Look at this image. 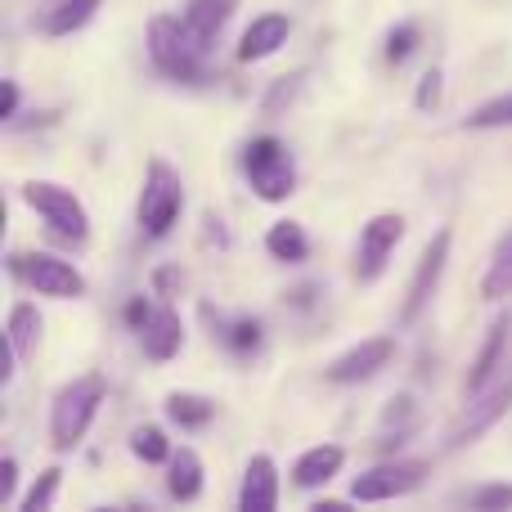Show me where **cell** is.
Masks as SVG:
<instances>
[{"label":"cell","mask_w":512,"mask_h":512,"mask_svg":"<svg viewBox=\"0 0 512 512\" xmlns=\"http://www.w3.org/2000/svg\"><path fill=\"white\" fill-rule=\"evenodd\" d=\"M104 396H108V387H104V378H99V373H86V378L68 382V387L54 396V405H50V436H54V445H59V450H72V445L90 432V423H95Z\"/></svg>","instance_id":"obj_1"},{"label":"cell","mask_w":512,"mask_h":512,"mask_svg":"<svg viewBox=\"0 0 512 512\" xmlns=\"http://www.w3.org/2000/svg\"><path fill=\"white\" fill-rule=\"evenodd\" d=\"M180 212H185V185H180V176L167 167V162L153 158L149 171H144V189H140L144 239H167V234L176 230Z\"/></svg>","instance_id":"obj_2"},{"label":"cell","mask_w":512,"mask_h":512,"mask_svg":"<svg viewBox=\"0 0 512 512\" xmlns=\"http://www.w3.org/2000/svg\"><path fill=\"white\" fill-rule=\"evenodd\" d=\"M149 59L158 63V72H167L171 81H198L203 77V50L189 41L185 23L171 14H158L149 23Z\"/></svg>","instance_id":"obj_3"},{"label":"cell","mask_w":512,"mask_h":512,"mask_svg":"<svg viewBox=\"0 0 512 512\" xmlns=\"http://www.w3.org/2000/svg\"><path fill=\"white\" fill-rule=\"evenodd\" d=\"M23 203L32 207L36 216H45V225H50L54 234H63V239H72V243L90 239V212L72 189L50 185V180H32V185H23Z\"/></svg>","instance_id":"obj_4"},{"label":"cell","mask_w":512,"mask_h":512,"mask_svg":"<svg viewBox=\"0 0 512 512\" xmlns=\"http://www.w3.org/2000/svg\"><path fill=\"white\" fill-rule=\"evenodd\" d=\"M243 167H248V180H252V189H256V198H261V203H283V198L297 189V167H292V153L283 149L274 135H261V140L248 144Z\"/></svg>","instance_id":"obj_5"},{"label":"cell","mask_w":512,"mask_h":512,"mask_svg":"<svg viewBox=\"0 0 512 512\" xmlns=\"http://www.w3.org/2000/svg\"><path fill=\"white\" fill-rule=\"evenodd\" d=\"M400 239H405V216L400 212L373 216V221L360 230V243H355V279L360 283L382 279V270H387V261H391V252H396Z\"/></svg>","instance_id":"obj_6"},{"label":"cell","mask_w":512,"mask_h":512,"mask_svg":"<svg viewBox=\"0 0 512 512\" xmlns=\"http://www.w3.org/2000/svg\"><path fill=\"white\" fill-rule=\"evenodd\" d=\"M508 409H512V378L499 382V387H486L481 396H472V405L463 409V418L450 427V436H445V450H463V445L481 441Z\"/></svg>","instance_id":"obj_7"},{"label":"cell","mask_w":512,"mask_h":512,"mask_svg":"<svg viewBox=\"0 0 512 512\" xmlns=\"http://www.w3.org/2000/svg\"><path fill=\"white\" fill-rule=\"evenodd\" d=\"M423 472L427 463H378V468L355 477L351 499L355 504H387V499H400L423 486Z\"/></svg>","instance_id":"obj_8"},{"label":"cell","mask_w":512,"mask_h":512,"mask_svg":"<svg viewBox=\"0 0 512 512\" xmlns=\"http://www.w3.org/2000/svg\"><path fill=\"white\" fill-rule=\"evenodd\" d=\"M14 270H23V279L32 283L41 297H81L86 292V274L77 270L72 261H59L50 252H36V256H14Z\"/></svg>","instance_id":"obj_9"},{"label":"cell","mask_w":512,"mask_h":512,"mask_svg":"<svg viewBox=\"0 0 512 512\" xmlns=\"http://www.w3.org/2000/svg\"><path fill=\"white\" fill-rule=\"evenodd\" d=\"M445 261H450V230H436V239L418 256V270H414V279H409L405 306H400V324L405 328L427 310V301H432L436 283H441V274H445Z\"/></svg>","instance_id":"obj_10"},{"label":"cell","mask_w":512,"mask_h":512,"mask_svg":"<svg viewBox=\"0 0 512 512\" xmlns=\"http://www.w3.org/2000/svg\"><path fill=\"white\" fill-rule=\"evenodd\" d=\"M391 355H396V337H369V342L351 346L346 355H337V360L324 369V378L337 382V387H351V382H369L378 369H387Z\"/></svg>","instance_id":"obj_11"},{"label":"cell","mask_w":512,"mask_h":512,"mask_svg":"<svg viewBox=\"0 0 512 512\" xmlns=\"http://www.w3.org/2000/svg\"><path fill=\"white\" fill-rule=\"evenodd\" d=\"M508 342H512V310H504V315L490 324V333H486V346L477 351V360H472V373L463 378V396H481V391L495 382V373H499V364H504V355H508Z\"/></svg>","instance_id":"obj_12"},{"label":"cell","mask_w":512,"mask_h":512,"mask_svg":"<svg viewBox=\"0 0 512 512\" xmlns=\"http://www.w3.org/2000/svg\"><path fill=\"white\" fill-rule=\"evenodd\" d=\"M234 9H239V0H189L185 14H180V23H185L189 41L207 54L216 45V36L225 32V23L234 18Z\"/></svg>","instance_id":"obj_13"},{"label":"cell","mask_w":512,"mask_h":512,"mask_svg":"<svg viewBox=\"0 0 512 512\" xmlns=\"http://www.w3.org/2000/svg\"><path fill=\"white\" fill-rule=\"evenodd\" d=\"M279 508V468L270 454H252L248 472H243L239 512H274Z\"/></svg>","instance_id":"obj_14"},{"label":"cell","mask_w":512,"mask_h":512,"mask_svg":"<svg viewBox=\"0 0 512 512\" xmlns=\"http://www.w3.org/2000/svg\"><path fill=\"white\" fill-rule=\"evenodd\" d=\"M288 32H292L288 14L252 18V27L239 41V63H261V59H270V54H279V45H288Z\"/></svg>","instance_id":"obj_15"},{"label":"cell","mask_w":512,"mask_h":512,"mask_svg":"<svg viewBox=\"0 0 512 512\" xmlns=\"http://www.w3.org/2000/svg\"><path fill=\"white\" fill-rule=\"evenodd\" d=\"M342 463H346L342 445H315V450H306L297 463H292V486H297V490L328 486V481L342 472Z\"/></svg>","instance_id":"obj_16"},{"label":"cell","mask_w":512,"mask_h":512,"mask_svg":"<svg viewBox=\"0 0 512 512\" xmlns=\"http://www.w3.org/2000/svg\"><path fill=\"white\" fill-rule=\"evenodd\" d=\"M140 342H144V355L149 360H171V355H180V346H185V324H180V315L176 310H153V319L144 324V333H140Z\"/></svg>","instance_id":"obj_17"},{"label":"cell","mask_w":512,"mask_h":512,"mask_svg":"<svg viewBox=\"0 0 512 512\" xmlns=\"http://www.w3.org/2000/svg\"><path fill=\"white\" fill-rule=\"evenodd\" d=\"M167 495L176 499V504H194V499L203 495V459H198L189 445H180L167 459Z\"/></svg>","instance_id":"obj_18"},{"label":"cell","mask_w":512,"mask_h":512,"mask_svg":"<svg viewBox=\"0 0 512 512\" xmlns=\"http://www.w3.org/2000/svg\"><path fill=\"white\" fill-rule=\"evenodd\" d=\"M9 364H23L27 355H32L36 337H41V315H36V306H14L9 310Z\"/></svg>","instance_id":"obj_19"},{"label":"cell","mask_w":512,"mask_h":512,"mask_svg":"<svg viewBox=\"0 0 512 512\" xmlns=\"http://www.w3.org/2000/svg\"><path fill=\"white\" fill-rule=\"evenodd\" d=\"M216 414V405L207 396H198V391H171L167 396V418L176 427H185V432H194V427H207Z\"/></svg>","instance_id":"obj_20"},{"label":"cell","mask_w":512,"mask_h":512,"mask_svg":"<svg viewBox=\"0 0 512 512\" xmlns=\"http://www.w3.org/2000/svg\"><path fill=\"white\" fill-rule=\"evenodd\" d=\"M265 252H270L274 261H288V265L306 261V252H310L306 230H301L297 221H274L270 234H265Z\"/></svg>","instance_id":"obj_21"},{"label":"cell","mask_w":512,"mask_h":512,"mask_svg":"<svg viewBox=\"0 0 512 512\" xmlns=\"http://www.w3.org/2000/svg\"><path fill=\"white\" fill-rule=\"evenodd\" d=\"M99 5H104V0H59V9H50V18H45V32H50V36L81 32V27L95 18Z\"/></svg>","instance_id":"obj_22"},{"label":"cell","mask_w":512,"mask_h":512,"mask_svg":"<svg viewBox=\"0 0 512 512\" xmlns=\"http://www.w3.org/2000/svg\"><path fill=\"white\" fill-rule=\"evenodd\" d=\"M481 292H486L490 301H499V297H508L512 292V234L508 239H499L495 256H490L486 279H481Z\"/></svg>","instance_id":"obj_23"},{"label":"cell","mask_w":512,"mask_h":512,"mask_svg":"<svg viewBox=\"0 0 512 512\" xmlns=\"http://www.w3.org/2000/svg\"><path fill=\"white\" fill-rule=\"evenodd\" d=\"M131 454H135L140 463H167L176 450H171V441H167V432H162V427L140 423V427L131 432Z\"/></svg>","instance_id":"obj_24"},{"label":"cell","mask_w":512,"mask_h":512,"mask_svg":"<svg viewBox=\"0 0 512 512\" xmlns=\"http://www.w3.org/2000/svg\"><path fill=\"white\" fill-rule=\"evenodd\" d=\"M459 504L468 508H481V512H504L512 508V486L508 481H495V486H472V490H459Z\"/></svg>","instance_id":"obj_25"},{"label":"cell","mask_w":512,"mask_h":512,"mask_svg":"<svg viewBox=\"0 0 512 512\" xmlns=\"http://www.w3.org/2000/svg\"><path fill=\"white\" fill-rule=\"evenodd\" d=\"M59 481H63V468H45L41 477H36V486L23 495V512H45V508H54V495H59Z\"/></svg>","instance_id":"obj_26"},{"label":"cell","mask_w":512,"mask_h":512,"mask_svg":"<svg viewBox=\"0 0 512 512\" xmlns=\"http://www.w3.org/2000/svg\"><path fill=\"white\" fill-rule=\"evenodd\" d=\"M499 126H512V95L490 99L468 117V131H499Z\"/></svg>","instance_id":"obj_27"},{"label":"cell","mask_w":512,"mask_h":512,"mask_svg":"<svg viewBox=\"0 0 512 512\" xmlns=\"http://www.w3.org/2000/svg\"><path fill=\"white\" fill-rule=\"evenodd\" d=\"M414 45H418V27L414 23L391 27V32H387V59L391 63H405L409 54H414Z\"/></svg>","instance_id":"obj_28"},{"label":"cell","mask_w":512,"mask_h":512,"mask_svg":"<svg viewBox=\"0 0 512 512\" xmlns=\"http://www.w3.org/2000/svg\"><path fill=\"white\" fill-rule=\"evenodd\" d=\"M225 342H230L239 355H248V351H256V346H261V324H256V319H239V324L225 333Z\"/></svg>","instance_id":"obj_29"},{"label":"cell","mask_w":512,"mask_h":512,"mask_svg":"<svg viewBox=\"0 0 512 512\" xmlns=\"http://www.w3.org/2000/svg\"><path fill=\"white\" fill-rule=\"evenodd\" d=\"M414 104L423 108V113H432V108L441 104V68L423 72V81H418V95H414Z\"/></svg>","instance_id":"obj_30"},{"label":"cell","mask_w":512,"mask_h":512,"mask_svg":"<svg viewBox=\"0 0 512 512\" xmlns=\"http://www.w3.org/2000/svg\"><path fill=\"white\" fill-rule=\"evenodd\" d=\"M14 486H18V463H14V454H5L0 459V504L14 499Z\"/></svg>","instance_id":"obj_31"},{"label":"cell","mask_w":512,"mask_h":512,"mask_svg":"<svg viewBox=\"0 0 512 512\" xmlns=\"http://www.w3.org/2000/svg\"><path fill=\"white\" fill-rule=\"evenodd\" d=\"M126 319H131V328H135V333H144V324H149V319H153L149 297H131V306H126Z\"/></svg>","instance_id":"obj_32"},{"label":"cell","mask_w":512,"mask_h":512,"mask_svg":"<svg viewBox=\"0 0 512 512\" xmlns=\"http://www.w3.org/2000/svg\"><path fill=\"white\" fill-rule=\"evenodd\" d=\"M14 113H18V81H5V104H0V117L14 122Z\"/></svg>","instance_id":"obj_33"}]
</instances>
